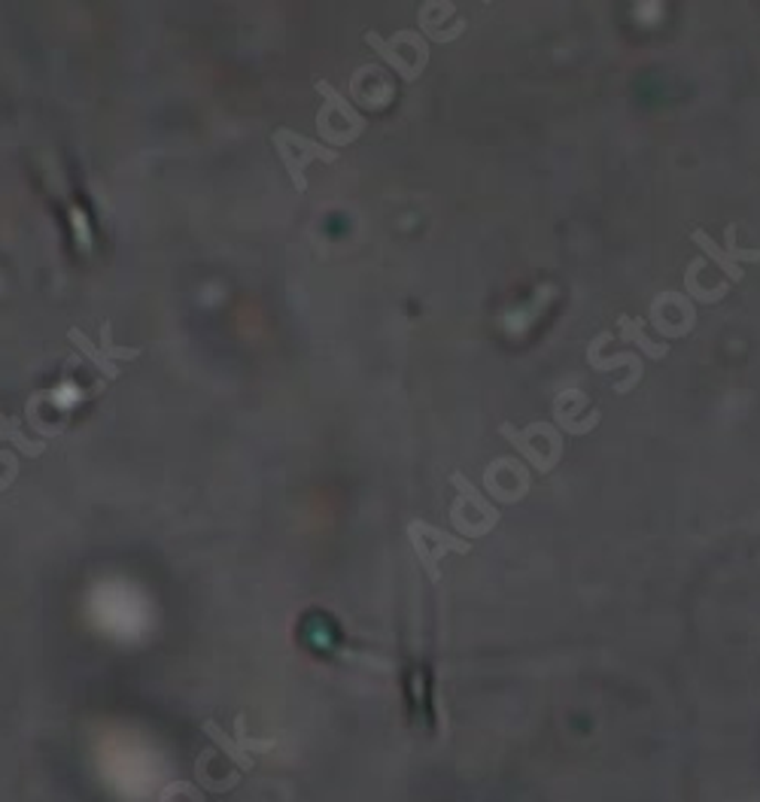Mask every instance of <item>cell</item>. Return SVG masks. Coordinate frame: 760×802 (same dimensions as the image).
<instances>
[{"mask_svg": "<svg viewBox=\"0 0 760 802\" xmlns=\"http://www.w3.org/2000/svg\"><path fill=\"white\" fill-rule=\"evenodd\" d=\"M67 340H71L76 350L86 356L88 365H95L107 380H119V377H123V362H135V359L144 356L140 347H119V344H113L110 323L101 326V340H92L83 328L76 326L67 328Z\"/></svg>", "mask_w": 760, "mask_h": 802, "instance_id": "8992f818", "label": "cell"}, {"mask_svg": "<svg viewBox=\"0 0 760 802\" xmlns=\"http://www.w3.org/2000/svg\"><path fill=\"white\" fill-rule=\"evenodd\" d=\"M703 265H706V262H703V258H694V262H690V265H687V274H685L687 295H694V298H697V302H706V304H711V302H721L724 295H727V283H724L721 289H709V286H699L697 277H699V271H703Z\"/></svg>", "mask_w": 760, "mask_h": 802, "instance_id": "2e32d148", "label": "cell"}, {"mask_svg": "<svg viewBox=\"0 0 760 802\" xmlns=\"http://www.w3.org/2000/svg\"><path fill=\"white\" fill-rule=\"evenodd\" d=\"M484 486L493 498L515 505L529 493V472L520 460H496L484 472Z\"/></svg>", "mask_w": 760, "mask_h": 802, "instance_id": "52a82bcc", "label": "cell"}, {"mask_svg": "<svg viewBox=\"0 0 760 802\" xmlns=\"http://www.w3.org/2000/svg\"><path fill=\"white\" fill-rule=\"evenodd\" d=\"M201 729H204L210 739H213V745H220L222 751H225V757H229V760H232L241 772H250V769L256 766V757H253V753H246L244 748H241V745H238V741H234L232 736L220 727V724H217V720H204Z\"/></svg>", "mask_w": 760, "mask_h": 802, "instance_id": "4fadbf2b", "label": "cell"}, {"mask_svg": "<svg viewBox=\"0 0 760 802\" xmlns=\"http://www.w3.org/2000/svg\"><path fill=\"white\" fill-rule=\"evenodd\" d=\"M314 88L323 95V107L317 113V128L323 134L326 146H347L359 140L368 128L366 116L335 85L326 83V80H317Z\"/></svg>", "mask_w": 760, "mask_h": 802, "instance_id": "6da1fadb", "label": "cell"}, {"mask_svg": "<svg viewBox=\"0 0 760 802\" xmlns=\"http://www.w3.org/2000/svg\"><path fill=\"white\" fill-rule=\"evenodd\" d=\"M271 144H274V152L281 156L283 168L289 173L293 189L298 194L307 192V168L314 161H329V165H335L341 158L338 149L319 144V140H310V137L293 131V128H277V131L271 134Z\"/></svg>", "mask_w": 760, "mask_h": 802, "instance_id": "7a4b0ae2", "label": "cell"}, {"mask_svg": "<svg viewBox=\"0 0 760 802\" xmlns=\"http://www.w3.org/2000/svg\"><path fill=\"white\" fill-rule=\"evenodd\" d=\"M511 447L524 456L527 462H532V468L541 474H548L557 468V462L563 460V435L560 429L553 423H529L527 429H515L511 423L499 425Z\"/></svg>", "mask_w": 760, "mask_h": 802, "instance_id": "277c9868", "label": "cell"}, {"mask_svg": "<svg viewBox=\"0 0 760 802\" xmlns=\"http://www.w3.org/2000/svg\"><path fill=\"white\" fill-rule=\"evenodd\" d=\"M694 323H697V310H694V304L687 302V295H682V292L675 295V310H666L661 295L651 302V326L661 331L663 340L685 338L687 331H694Z\"/></svg>", "mask_w": 760, "mask_h": 802, "instance_id": "30bf717a", "label": "cell"}, {"mask_svg": "<svg viewBox=\"0 0 760 802\" xmlns=\"http://www.w3.org/2000/svg\"><path fill=\"white\" fill-rule=\"evenodd\" d=\"M618 331H621V340H630V344H638V350L645 352L648 359H663L669 352V344L666 340H651L645 335V323L636 319V316H621L618 319Z\"/></svg>", "mask_w": 760, "mask_h": 802, "instance_id": "7c38bea8", "label": "cell"}, {"mask_svg": "<svg viewBox=\"0 0 760 802\" xmlns=\"http://www.w3.org/2000/svg\"><path fill=\"white\" fill-rule=\"evenodd\" d=\"M159 802H173V800L171 796H165V793H159ZM180 802H204V796H201V793H198L189 781H183V800Z\"/></svg>", "mask_w": 760, "mask_h": 802, "instance_id": "d6986e66", "label": "cell"}, {"mask_svg": "<svg viewBox=\"0 0 760 802\" xmlns=\"http://www.w3.org/2000/svg\"><path fill=\"white\" fill-rule=\"evenodd\" d=\"M690 241L697 243L699 250H703V253L709 255V258H711V262H715V265L721 267L724 274H727V279H736V283H739V279L746 277V271H742V267L736 265L733 258H730V255L724 253L721 246H718V243L711 241L709 234H706V231H703V229H694V231H690Z\"/></svg>", "mask_w": 760, "mask_h": 802, "instance_id": "5bb4252c", "label": "cell"}, {"mask_svg": "<svg viewBox=\"0 0 760 802\" xmlns=\"http://www.w3.org/2000/svg\"><path fill=\"white\" fill-rule=\"evenodd\" d=\"M612 340V335L605 331V335H600V338L593 340L590 344V350H588V362L597 368V371H612V368H630V377H626L624 383H614V392H621V395H626L630 389L636 387L638 383V377H642V359L638 356H633V352H618V356H602V347Z\"/></svg>", "mask_w": 760, "mask_h": 802, "instance_id": "8fae6325", "label": "cell"}, {"mask_svg": "<svg viewBox=\"0 0 760 802\" xmlns=\"http://www.w3.org/2000/svg\"><path fill=\"white\" fill-rule=\"evenodd\" d=\"M0 435L7 437V441H13L15 447L22 450L25 456H43L46 453V444L43 441H31V437H25V432H22V425H19V420H13V416H0Z\"/></svg>", "mask_w": 760, "mask_h": 802, "instance_id": "9a60e30c", "label": "cell"}, {"mask_svg": "<svg viewBox=\"0 0 760 802\" xmlns=\"http://www.w3.org/2000/svg\"><path fill=\"white\" fill-rule=\"evenodd\" d=\"M451 484L456 486V498L454 505H451L454 532L463 535L466 541L493 532V526L499 523V510L493 508V502H487L484 493L463 472L451 474Z\"/></svg>", "mask_w": 760, "mask_h": 802, "instance_id": "3957f363", "label": "cell"}, {"mask_svg": "<svg viewBox=\"0 0 760 802\" xmlns=\"http://www.w3.org/2000/svg\"><path fill=\"white\" fill-rule=\"evenodd\" d=\"M727 246H724V253L733 258L736 265H742V262H760V250H742V246H736V225H727Z\"/></svg>", "mask_w": 760, "mask_h": 802, "instance_id": "e0dca14e", "label": "cell"}, {"mask_svg": "<svg viewBox=\"0 0 760 802\" xmlns=\"http://www.w3.org/2000/svg\"><path fill=\"white\" fill-rule=\"evenodd\" d=\"M0 465L7 468V477H10V486H13V481L19 477V460H15V453H10V450H0Z\"/></svg>", "mask_w": 760, "mask_h": 802, "instance_id": "ac0fdd59", "label": "cell"}, {"mask_svg": "<svg viewBox=\"0 0 760 802\" xmlns=\"http://www.w3.org/2000/svg\"><path fill=\"white\" fill-rule=\"evenodd\" d=\"M408 538H411V547H414L420 566L430 574L432 583L442 581L444 553H472V545H468L463 535L444 532V529H439V526H432L426 520L408 523Z\"/></svg>", "mask_w": 760, "mask_h": 802, "instance_id": "5b68a950", "label": "cell"}, {"mask_svg": "<svg viewBox=\"0 0 760 802\" xmlns=\"http://www.w3.org/2000/svg\"><path fill=\"white\" fill-rule=\"evenodd\" d=\"M600 423V411H588V395L578 389H566L553 401V425H560L566 435H588Z\"/></svg>", "mask_w": 760, "mask_h": 802, "instance_id": "ba28073f", "label": "cell"}, {"mask_svg": "<svg viewBox=\"0 0 760 802\" xmlns=\"http://www.w3.org/2000/svg\"><path fill=\"white\" fill-rule=\"evenodd\" d=\"M366 43L374 49L380 59L387 61L405 83H414L420 76V73L411 67V61L405 59V49H414L418 43H423V36L420 34H414V31H399V34L390 36V40H383L378 31H366Z\"/></svg>", "mask_w": 760, "mask_h": 802, "instance_id": "9c48e42d", "label": "cell"}]
</instances>
